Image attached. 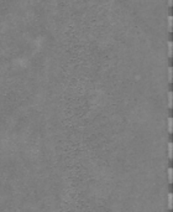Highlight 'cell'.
<instances>
[{
  "instance_id": "1",
  "label": "cell",
  "mask_w": 173,
  "mask_h": 212,
  "mask_svg": "<svg viewBox=\"0 0 173 212\" xmlns=\"http://www.w3.org/2000/svg\"><path fill=\"white\" fill-rule=\"evenodd\" d=\"M172 125H173V120H172V117L168 118V133H172Z\"/></svg>"
},
{
  "instance_id": "2",
  "label": "cell",
  "mask_w": 173,
  "mask_h": 212,
  "mask_svg": "<svg viewBox=\"0 0 173 212\" xmlns=\"http://www.w3.org/2000/svg\"><path fill=\"white\" fill-rule=\"evenodd\" d=\"M168 158L172 159V141L168 143Z\"/></svg>"
},
{
  "instance_id": "3",
  "label": "cell",
  "mask_w": 173,
  "mask_h": 212,
  "mask_svg": "<svg viewBox=\"0 0 173 212\" xmlns=\"http://www.w3.org/2000/svg\"><path fill=\"white\" fill-rule=\"evenodd\" d=\"M168 108H172V92H168Z\"/></svg>"
},
{
  "instance_id": "4",
  "label": "cell",
  "mask_w": 173,
  "mask_h": 212,
  "mask_svg": "<svg viewBox=\"0 0 173 212\" xmlns=\"http://www.w3.org/2000/svg\"><path fill=\"white\" fill-rule=\"evenodd\" d=\"M168 31L169 32L172 31V16L171 15L168 16Z\"/></svg>"
},
{
  "instance_id": "5",
  "label": "cell",
  "mask_w": 173,
  "mask_h": 212,
  "mask_svg": "<svg viewBox=\"0 0 173 212\" xmlns=\"http://www.w3.org/2000/svg\"><path fill=\"white\" fill-rule=\"evenodd\" d=\"M168 57H172V41L168 42Z\"/></svg>"
},
{
  "instance_id": "6",
  "label": "cell",
  "mask_w": 173,
  "mask_h": 212,
  "mask_svg": "<svg viewBox=\"0 0 173 212\" xmlns=\"http://www.w3.org/2000/svg\"><path fill=\"white\" fill-rule=\"evenodd\" d=\"M168 182H169V184H172V167H169V169H168Z\"/></svg>"
},
{
  "instance_id": "7",
  "label": "cell",
  "mask_w": 173,
  "mask_h": 212,
  "mask_svg": "<svg viewBox=\"0 0 173 212\" xmlns=\"http://www.w3.org/2000/svg\"><path fill=\"white\" fill-rule=\"evenodd\" d=\"M168 208H172V194H168Z\"/></svg>"
},
{
  "instance_id": "8",
  "label": "cell",
  "mask_w": 173,
  "mask_h": 212,
  "mask_svg": "<svg viewBox=\"0 0 173 212\" xmlns=\"http://www.w3.org/2000/svg\"><path fill=\"white\" fill-rule=\"evenodd\" d=\"M168 81L172 82V67H171V66L168 67Z\"/></svg>"
},
{
  "instance_id": "9",
  "label": "cell",
  "mask_w": 173,
  "mask_h": 212,
  "mask_svg": "<svg viewBox=\"0 0 173 212\" xmlns=\"http://www.w3.org/2000/svg\"><path fill=\"white\" fill-rule=\"evenodd\" d=\"M168 6H172V0H168Z\"/></svg>"
}]
</instances>
